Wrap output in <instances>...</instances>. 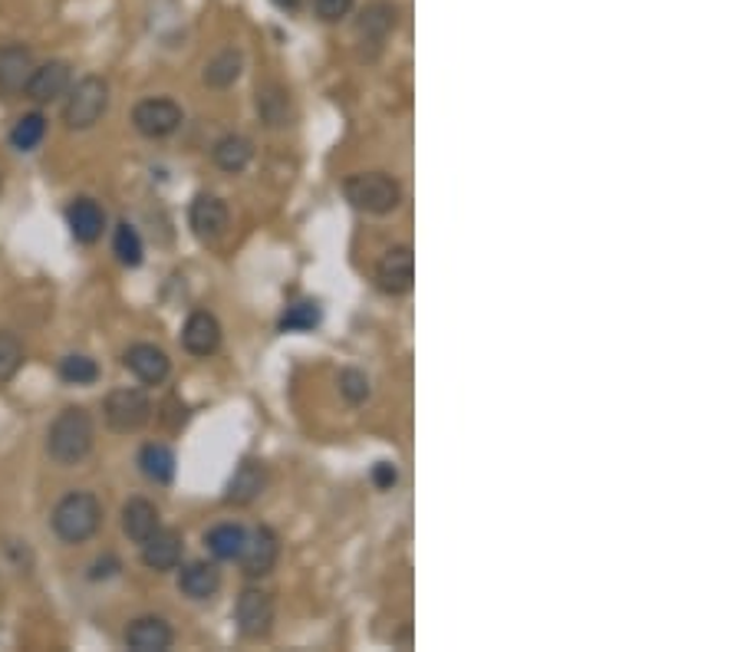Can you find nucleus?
I'll return each instance as SVG.
<instances>
[{
	"mask_svg": "<svg viewBox=\"0 0 741 652\" xmlns=\"http://www.w3.org/2000/svg\"><path fill=\"white\" fill-rule=\"evenodd\" d=\"M93 439H96L93 415L80 405H67L47 431V452L57 465L73 469L93 452Z\"/></svg>",
	"mask_w": 741,
	"mask_h": 652,
	"instance_id": "nucleus-1",
	"label": "nucleus"
},
{
	"mask_svg": "<svg viewBox=\"0 0 741 652\" xmlns=\"http://www.w3.org/2000/svg\"><path fill=\"white\" fill-rule=\"evenodd\" d=\"M50 524L63 544H86L103 524V505L93 491H70L53 508Z\"/></svg>",
	"mask_w": 741,
	"mask_h": 652,
	"instance_id": "nucleus-2",
	"label": "nucleus"
},
{
	"mask_svg": "<svg viewBox=\"0 0 741 652\" xmlns=\"http://www.w3.org/2000/svg\"><path fill=\"white\" fill-rule=\"evenodd\" d=\"M346 201L366 214H390L399 208L403 201V188L393 175L386 171H359V175H349L346 185Z\"/></svg>",
	"mask_w": 741,
	"mask_h": 652,
	"instance_id": "nucleus-3",
	"label": "nucleus"
},
{
	"mask_svg": "<svg viewBox=\"0 0 741 652\" xmlns=\"http://www.w3.org/2000/svg\"><path fill=\"white\" fill-rule=\"evenodd\" d=\"M106 109H109V83L103 76H83L67 96L63 122L67 129L83 132V129H93L106 116Z\"/></svg>",
	"mask_w": 741,
	"mask_h": 652,
	"instance_id": "nucleus-4",
	"label": "nucleus"
},
{
	"mask_svg": "<svg viewBox=\"0 0 741 652\" xmlns=\"http://www.w3.org/2000/svg\"><path fill=\"white\" fill-rule=\"evenodd\" d=\"M103 415H106V425L112 431H139L148 418H152V402L142 389L135 386H122V389H112L106 395V405H103Z\"/></svg>",
	"mask_w": 741,
	"mask_h": 652,
	"instance_id": "nucleus-5",
	"label": "nucleus"
},
{
	"mask_svg": "<svg viewBox=\"0 0 741 652\" xmlns=\"http://www.w3.org/2000/svg\"><path fill=\"white\" fill-rule=\"evenodd\" d=\"M181 106L175 99H142L135 109H132V126L145 135V139H165L171 135L178 126H181Z\"/></svg>",
	"mask_w": 741,
	"mask_h": 652,
	"instance_id": "nucleus-6",
	"label": "nucleus"
},
{
	"mask_svg": "<svg viewBox=\"0 0 741 652\" xmlns=\"http://www.w3.org/2000/svg\"><path fill=\"white\" fill-rule=\"evenodd\" d=\"M235 619H238L241 636H248V639H261V636H267V632H271V626H274V600H271V593L254 590V586H251V590H244V593L238 596Z\"/></svg>",
	"mask_w": 741,
	"mask_h": 652,
	"instance_id": "nucleus-7",
	"label": "nucleus"
},
{
	"mask_svg": "<svg viewBox=\"0 0 741 652\" xmlns=\"http://www.w3.org/2000/svg\"><path fill=\"white\" fill-rule=\"evenodd\" d=\"M189 222H192V232H195L199 241L215 245L228 232V204L222 198H215V194H199L192 201Z\"/></svg>",
	"mask_w": 741,
	"mask_h": 652,
	"instance_id": "nucleus-8",
	"label": "nucleus"
},
{
	"mask_svg": "<svg viewBox=\"0 0 741 652\" xmlns=\"http://www.w3.org/2000/svg\"><path fill=\"white\" fill-rule=\"evenodd\" d=\"M70 83H73V67H70L67 60H50V63H44V67H34V73H31L24 93H27V99H34V103H53V99L67 96Z\"/></svg>",
	"mask_w": 741,
	"mask_h": 652,
	"instance_id": "nucleus-9",
	"label": "nucleus"
},
{
	"mask_svg": "<svg viewBox=\"0 0 741 652\" xmlns=\"http://www.w3.org/2000/svg\"><path fill=\"white\" fill-rule=\"evenodd\" d=\"M377 281L386 294L399 297V294H409L413 291V281H416V254L413 248L399 245V248H390L377 268Z\"/></svg>",
	"mask_w": 741,
	"mask_h": 652,
	"instance_id": "nucleus-10",
	"label": "nucleus"
},
{
	"mask_svg": "<svg viewBox=\"0 0 741 652\" xmlns=\"http://www.w3.org/2000/svg\"><path fill=\"white\" fill-rule=\"evenodd\" d=\"M280 557V541L271 527H258L254 534H248L244 550H241V570L244 577H267L277 567Z\"/></svg>",
	"mask_w": 741,
	"mask_h": 652,
	"instance_id": "nucleus-11",
	"label": "nucleus"
},
{
	"mask_svg": "<svg viewBox=\"0 0 741 652\" xmlns=\"http://www.w3.org/2000/svg\"><path fill=\"white\" fill-rule=\"evenodd\" d=\"M122 363L145 386H162L168 379V372H171V359L155 343H135V346H129Z\"/></svg>",
	"mask_w": 741,
	"mask_h": 652,
	"instance_id": "nucleus-12",
	"label": "nucleus"
},
{
	"mask_svg": "<svg viewBox=\"0 0 741 652\" xmlns=\"http://www.w3.org/2000/svg\"><path fill=\"white\" fill-rule=\"evenodd\" d=\"M31 73H34V50L31 47H24V44L0 47V93L4 96L24 93Z\"/></svg>",
	"mask_w": 741,
	"mask_h": 652,
	"instance_id": "nucleus-13",
	"label": "nucleus"
},
{
	"mask_svg": "<svg viewBox=\"0 0 741 652\" xmlns=\"http://www.w3.org/2000/svg\"><path fill=\"white\" fill-rule=\"evenodd\" d=\"M181 346L189 349L192 356H212V353H218V346H222V323L208 310H195L189 320H184Z\"/></svg>",
	"mask_w": 741,
	"mask_h": 652,
	"instance_id": "nucleus-14",
	"label": "nucleus"
},
{
	"mask_svg": "<svg viewBox=\"0 0 741 652\" xmlns=\"http://www.w3.org/2000/svg\"><path fill=\"white\" fill-rule=\"evenodd\" d=\"M171 642H175V632L162 616H139L126 629V645L132 652H165L171 649Z\"/></svg>",
	"mask_w": 741,
	"mask_h": 652,
	"instance_id": "nucleus-15",
	"label": "nucleus"
},
{
	"mask_svg": "<svg viewBox=\"0 0 741 652\" xmlns=\"http://www.w3.org/2000/svg\"><path fill=\"white\" fill-rule=\"evenodd\" d=\"M67 225H70V232L80 245H96L103 238V228H106V211L93 198H76L67 208Z\"/></svg>",
	"mask_w": 741,
	"mask_h": 652,
	"instance_id": "nucleus-16",
	"label": "nucleus"
},
{
	"mask_svg": "<svg viewBox=\"0 0 741 652\" xmlns=\"http://www.w3.org/2000/svg\"><path fill=\"white\" fill-rule=\"evenodd\" d=\"M181 534L178 531H155L152 537L142 541V564L155 573H168L181 560Z\"/></svg>",
	"mask_w": 741,
	"mask_h": 652,
	"instance_id": "nucleus-17",
	"label": "nucleus"
},
{
	"mask_svg": "<svg viewBox=\"0 0 741 652\" xmlns=\"http://www.w3.org/2000/svg\"><path fill=\"white\" fill-rule=\"evenodd\" d=\"M158 527H162V514H158V508H155L148 498H132V501H126V508H122V531H126L129 541L142 544V541L152 537Z\"/></svg>",
	"mask_w": 741,
	"mask_h": 652,
	"instance_id": "nucleus-18",
	"label": "nucleus"
},
{
	"mask_svg": "<svg viewBox=\"0 0 741 652\" xmlns=\"http://www.w3.org/2000/svg\"><path fill=\"white\" fill-rule=\"evenodd\" d=\"M178 586H181L184 596H192V600H212L222 590V573H218L215 564L195 560L189 567H181Z\"/></svg>",
	"mask_w": 741,
	"mask_h": 652,
	"instance_id": "nucleus-19",
	"label": "nucleus"
},
{
	"mask_svg": "<svg viewBox=\"0 0 741 652\" xmlns=\"http://www.w3.org/2000/svg\"><path fill=\"white\" fill-rule=\"evenodd\" d=\"M264 485H267L264 465H261V462H244V465L231 475L228 495H225V498H228L231 505H251L254 498H261Z\"/></svg>",
	"mask_w": 741,
	"mask_h": 652,
	"instance_id": "nucleus-20",
	"label": "nucleus"
},
{
	"mask_svg": "<svg viewBox=\"0 0 741 652\" xmlns=\"http://www.w3.org/2000/svg\"><path fill=\"white\" fill-rule=\"evenodd\" d=\"M212 158H215V165L222 168V171H244L248 165H251V158H254V145H251V139H244V135H222L218 142H215V149H212Z\"/></svg>",
	"mask_w": 741,
	"mask_h": 652,
	"instance_id": "nucleus-21",
	"label": "nucleus"
},
{
	"mask_svg": "<svg viewBox=\"0 0 741 652\" xmlns=\"http://www.w3.org/2000/svg\"><path fill=\"white\" fill-rule=\"evenodd\" d=\"M258 112L267 126H290L294 122V103L290 93L277 83H267L258 90Z\"/></svg>",
	"mask_w": 741,
	"mask_h": 652,
	"instance_id": "nucleus-22",
	"label": "nucleus"
},
{
	"mask_svg": "<svg viewBox=\"0 0 741 652\" xmlns=\"http://www.w3.org/2000/svg\"><path fill=\"white\" fill-rule=\"evenodd\" d=\"M393 31H396V8H390V4H373V8H366L362 17H359V27H356V34H359L362 44H377V47H380Z\"/></svg>",
	"mask_w": 741,
	"mask_h": 652,
	"instance_id": "nucleus-23",
	"label": "nucleus"
},
{
	"mask_svg": "<svg viewBox=\"0 0 741 652\" xmlns=\"http://www.w3.org/2000/svg\"><path fill=\"white\" fill-rule=\"evenodd\" d=\"M139 469H142V475H145L148 482L168 485V482L175 478V455H171L168 446L152 442V446H145V449L139 452Z\"/></svg>",
	"mask_w": 741,
	"mask_h": 652,
	"instance_id": "nucleus-24",
	"label": "nucleus"
},
{
	"mask_svg": "<svg viewBox=\"0 0 741 652\" xmlns=\"http://www.w3.org/2000/svg\"><path fill=\"white\" fill-rule=\"evenodd\" d=\"M244 541H248V531L241 524H218L208 531L205 544L208 550L218 557V560H238L241 550H244Z\"/></svg>",
	"mask_w": 741,
	"mask_h": 652,
	"instance_id": "nucleus-25",
	"label": "nucleus"
},
{
	"mask_svg": "<svg viewBox=\"0 0 741 652\" xmlns=\"http://www.w3.org/2000/svg\"><path fill=\"white\" fill-rule=\"evenodd\" d=\"M241 54L238 50H222L215 60H208L205 67V83L215 90H228L238 76H241Z\"/></svg>",
	"mask_w": 741,
	"mask_h": 652,
	"instance_id": "nucleus-26",
	"label": "nucleus"
},
{
	"mask_svg": "<svg viewBox=\"0 0 741 652\" xmlns=\"http://www.w3.org/2000/svg\"><path fill=\"white\" fill-rule=\"evenodd\" d=\"M44 135H47V116L44 112H27V116H21L14 122L11 145L21 149V152H31V149H37L44 142Z\"/></svg>",
	"mask_w": 741,
	"mask_h": 652,
	"instance_id": "nucleus-27",
	"label": "nucleus"
},
{
	"mask_svg": "<svg viewBox=\"0 0 741 652\" xmlns=\"http://www.w3.org/2000/svg\"><path fill=\"white\" fill-rule=\"evenodd\" d=\"M112 251H116V258L126 264V268H139L142 264V254H145V248H142V238H139V232L132 228V225H119L116 228V238H112Z\"/></svg>",
	"mask_w": 741,
	"mask_h": 652,
	"instance_id": "nucleus-28",
	"label": "nucleus"
},
{
	"mask_svg": "<svg viewBox=\"0 0 741 652\" xmlns=\"http://www.w3.org/2000/svg\"><path fill=\"white\" fill-rule=\"evenodd\" d=\"M60 379L70 386H93L99 379V366L89 356H63L60 359Z\"/></svg>",
	"mask_w": 741,
	"mask_h": 652,
	"instance_id": "nucleus-29",
	"label": "nucleus"
},
{
	"mask_svg": "<svg viewBox=\"0 0 741 652\" xmlns=\"http://www.w3.org/2000/svg\"><path fill=\"white\" fill-rule=\"evenodd\" d=\"M24 366V346L14 333H0V386L11 382Z\"/></svg>",
	"mask_w": 741,
	"mask_h": 652,
	"instance_id": "nucleus-30",
	"label": "nucleus"
},
{
	"mask_svg": "<svg viewBox=\"0 0 741 652\" xmlns=\"http://www.w3.org/2000/svg\"><path fill=\"white\" fill-rule=\"evenodd\" d=\"M320 323V304L313 300H303V304H294L284 320H280V330L284 333H303V330H313Z\"/></svg>",
	"mask_w": 741,
	"mask_h": 652,
	"instance_id": "nucleus-31",
	"label": "nucleus"
},
{
	"mask_svg": "<svg viewBox=\"0 0 741 652\" xmlns=\"http://www.w3.org/2000/svg\"><path fill=\"white\" fill-rule=\"evenodd\" d=\"M339 392H343V399L352 402V405L366 402V399H369V379H366V372H359V369H343V372H339Z\"/></svg>",
	"mask_w": 741,
	"mask_h": 652,
	"instance_id": "nucleus-32",
	"label": "nucleus"
},
{
	"mask_svg": "<svg viewBox=\"0 0 741 652\" xmlns=\"http://www.w3.org/2000/svg\"><path fill=\"white\" fill-rule=\"evenodd\" d=\"M313 11H316V17H320V21L336 24V21L349 17V11H352V0H313Z\"/></svg>",
	"mask_w": 741,
	"mask_h": 652,
	"instance_id": "nucleus-33",
	"label": "nucleus"
},
{
	"mask_svg": "<svg viewBox=\"0 0 741 652\" xmlns=\"http://www.w3.org/2000/svg\"><path fill=\"white\" fill-rule=\"evenodd\" d=\"M396 482H399L396 465H390V462H377V469H373V485H377V488H383V491H390Z\"/></svg>",
	"mask_w": 741,
	"mask_h": 652,
	"instance_id": "nucleus-34",
	"label": "nucleus"
},
{
	"mask_svg": "<svg viewBox=\"0 0 741 652\" xmlns=\"http://www.w3.org/2000/svg\"><path fill=\"white\" fill-rule=\"evenodd\" d=\"M116 570H119V560H116V557H106V560H96V564H93L89 577H93V580H103V577H112Z\"/></svg>",
	"mask_w": 741,
	"mask_h": 652,
	"instance_id": "nucleus-35",
	"label": "nucleus"
},
{
	"mask_svg": "<svg viewBox=\"0 0 741 652\" xmlns=\"http://www.w3.org/2000/svg\"><path fill=\"white\" fill-rule=\"evenodd\" d=\"M274 8H280V11H287V14H294V11H300L303 8V0H271Z\"/></svg>",
	"mask_w": 741,
	"mask_h": 652,
	"instance_id": "nucleus-36",
	"label": "nucleus"
}]
</instances>
